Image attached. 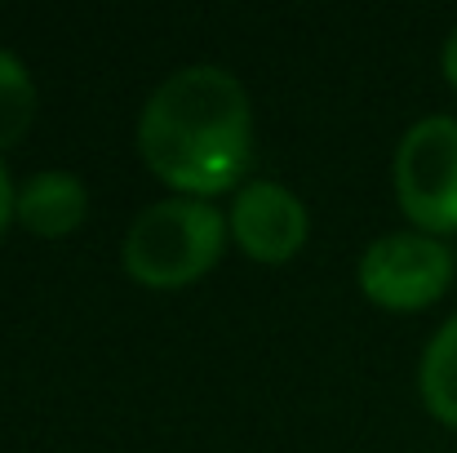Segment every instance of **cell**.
I'll use <instances>...</instances> for the list:
<instances>
[{"label": "cell", "mask_w": 457, "mask_h": 453, "mask_svg": "<svg viewBox=\"0 0 457 453\" xmlns=\"http://www.w3.org/2000/svg\"><path fill=\"white\" fill-rule=\"evenodd\" d=\"M449 276H453V258L436 236H413V231L382 236L360 258L364 294L382 306H395V311L436 302L449 289Z\"/></svg>", "instance_id": "4"}, {"label": "cell", "mask_w": 457, "mask_h": 453, "mask_svg": "<svg viewBox=\"0 0 457 453\" xmlns=\"http://www.w3.org/2000/svg\"><path fill=\"white\" fill-rule=\"evenodd\" d=\"M13 209H18V191L9 187V173H4V164H0V236H4L9 218H18Z\"/></svg>", "instance_id": "9"}, {"label": "cell", "mask_w": 457, "mask_h": 453, "mask_svg": "<svg viewBox=\"0 0 457 453\" xmlns=\"http://www.w3.org/2000/svg\"><path fill=\"white\" fill-rule=\"evenodd\" d=\"M422 400L427 409L457 427V315L440 324V333L427 342L422 356Z\"/></svg>", "instance_id": "7"}, {"label": "cell", "mask_w": 457, "mask_h": 453, "mask_svg": "<svg viewBox=\"0 0 457 453\" xmlns=\"http://www.w3.org/2000/svg\"><path fill=\"white\" fill-rule=\"evenodd\" d=\"M231 231L240 249L258 263H285L303 249L306 240V209L303 200L267 178H253L236 205H231Z\"/></svg>", "instance_id": "5"}, {"label": "cell", "mask_w": 457, "mask_h": 453, "mask_svg": "<svg viewBox=\"0 0 457 453\" xmlns=\"http://www.w3.org/2000/svg\"><path fill=\"white\" fill-rule=\"evenodd\" d=\"M445 76H449V85L457 89V27H453V36L445 40Z\"/></svg>", "instance_id": "10"}, {"label": "cell", "mask_w": 457, "mask_h": 453, "mask_svg": "<svg viewBox=\"0 0 457 453\" xmlns=\"http://www.w3.org/2000/svg\"><path fill=\"white\" fill-rule=\"evenodd\" d=\"M222 254V214L204 200L173 196L143 209L125 236V267L147 289H182Z\"/></svg>", "instance_id": "2"}, {"label": "cell", "mask_w": 457, "mask_h": 453, "mask_svg": "<svg viewBox=\"0 0 457 453\" xmlns=\"http://www.w3.org/2000/svg\"><path fill=\"white\" fill-rule=\"evenodd\" d=\"M36 121V85L18 54L0 49V147H13Z\"/></svg>", "instance_id": "8"}, {"label": "cell", "mask_w": 457, "mask_h": 453, "mask_svg": "<svg viewBox=\"0 0 457 453\" xmlns=\"http://www.w3.org/2000/svg\"><path fill=\"white\" fill-rule=\"evenodd\" d=\"M395 196L427 231H457V121L427 116L395 151Z\"/></svg>", "instance_id": "3"}, {"label": "cell", "mask_w": 457, "mask_h": 453, "mask_svg": "<svg viewBox=\"0 0 457 453\" xmlns=\"http://www.w3.org/2000/svg\"><path fill=\"white\" fill-rule=\"evenodd\" d=\"M85 187L67 169H45L22 182L18 191V222L36 236H67L85 222Z\"/></svg>", "instance_id": "6"}, {"label": "cell", "mask_w": 457, "mask_h": 453, "mask_svg": "<svg viewBox=\"0 0 457 453\" xmlns=\"http://www.w3.org/2000/svg\"><path fill=\"white\" fill-rule=\"evenodd\" d=\"M138 151L182 196H213L253 160V112L245 85L222 67H182L160 80L138 121Z\"/></svg>", "instance_id": "1"}]
</instances>
